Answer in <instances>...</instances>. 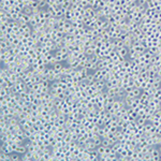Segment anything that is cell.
<instances>
[{
  "mask_svg": "<svg viewBox=\"0 0 161 161\" xmlns=\"http://www.w3.org/2000/svg\"><path fill=\"white\" fill-rule=\"evenodd\" d=\"M27 89H28V87H27V85L24 83V81H23V79H18L17 82H15L14 84H13L11 91H12L13 94H17V96H21V94H24Z\"/></svg>",
  "mask_w": 161,
  "mask_h": 161,
  "instance_id": "cell-3",
  "label": "cell"
},
{
  "mask_svg": "<svg viewBox=\"0 0 161 161\" xmlns=\"http://www.w3.org/2000/svg\"><path fill=\"white\" fill-rule=\"evenodd\" d=\"M26 152H27V146L25 145V143L18 144L15 147V150H14V152H17L19 155H24Z\"/></svg>",
  "mask_w": 161,
  "mask_h": 161,
  "instance_id": "cell-7",
  "label": "cell"
},
{
  "mask_svg": "<svg viewBox=\"0 0 161 161\" xmlns=\"http://www.w3.org/2000/svg\"><path fill=\"white\" fill-rule=\"evenodd\" d=\"M145 160L148 161L161 160V154L159 146H149L147 152H145Z\"/></svg>",
  "mask_w": 161,
  "mask_h": 161,
  "instance_id": "cell-2",
  "label": "cell"
},
{
  "mask_svg": "<svg viewBox=\"0 0 161 161\" xmlns=\"http://www.w3.org/2000/svg\"><path fill=\"white\" fill-rule=\"evenodd\" d=\"M142 94V90L140 88H137V86L131 88L130 90L127 91V96L126 97H129V98H139Z\"/></svg>",
  "mask_w": 161,
  "mask_h": 161,
  "instance_id": "cell-5",
  "label": "cell"
},
{
  "mask_svg": "<svg viewBox=\"0 0 161 161\" xmlns=\"http://www.w3.org/2000/svg\"><path fill=\"white\" fill-rule=\"evenodd\" d=\"M38 3H39V8L40 9H46L47 8V3H46V0H36Z\"/></svg>",
  "mask_w": 161,
  "mask_h": 161,
  "instance_id": "cell-11",
  "label": "cell"
},
{
  "mask_svg": "<svg viewBox=\"0 0 161 161\" xmlns=\"http://www.w3.org/2000/svg\"><path fill=\"white\" fill-rule=\"evenodd\" d=\"M86 160H87V161L99 160V154H98L97 149H92V150H87V155H86Z\"/></svg>",
  "mask_w": 161,
  "mask_h": 161,
  "instance_id": "cell-6",
  "label": "cell"
},
{
  "mask_svg": "<svg viewBox=\"0 0 161 161\" xmlns=\"http://www.w3.org/2000/svg\"><path fill=\"white\" fill-rule=\"evenodd\" d=\"M29 21H30V15H27V14H25V13H21V16H19V18L17 19V21L21 25L29 24Z\"/></svg>",
  "mask_w": 161,
  "mask_h": 161,
  "instance_id": "cell-8",
  "label": "cell"
},
{
  "mask_svg": "<svg viewBox=\"0 0 161 161\" xmlns=\"http://www.w3.org/2000/svg\"><path fill=\"white\" fill-rule=\"evenodd\" d=\"M21 160V155L17 152H12L11 154V161H19Z\"/></svg>",
  "mask_w": 161,
  "mask_h": 161,
  "instance_id": "cell-10",
  "label": "cell"
},
{
  "mask_svg": "<svg viewBox=\"0 0 161 161\" xmlns=\"http://www.w3.org/2000/svg\"><path fill=\"white\" fill-rule=\"evenodd\" d=\"M155 56H156V54H154L152 52H150L149 49H147V51H145L144 53H142V54L137 57V60H134V61L137 62L141 67L147 68L148 66L152 64L154 59H155Z\"/></svg>",
  "mask_w": 161,
  "mask_h": 161,
  "instance_id": "cell-1",
  "label": "cell"
},
{
  "mask_svg": "<svg viewBox=\"0 0 161 161\" xmlns=\"http://www.w3.org/2000/svg\"><path fill=\"white\" fill-rule=\"evenodd\" d=\"M21 160L23 161H32V160H36V158H34V155L32 154V152H28L27 150L24 155H21Z\"/></svg>",
  "mask_w": 161,
  "mask_h": 161,
  "instance_id": "cell-9",
  "label": "cell"
},
{
  "mask_svg": "<svg viewBox=\"0 0 161 161\" xmlns=\"http://www.w3.org/2000/svg\"><path fill=\"white\" fill-rule=\"evenodd\" d=\"M69 54H70V53H69V51H68L66 47L58 49L54 52L55 58H56L57 62H66L68 57H69Z\"/></svg>",
  "mask_w": 161,
  "mask_h": 161,
  "instance_id": "cell-4",
  "label": "cell"
}]
</instances>
